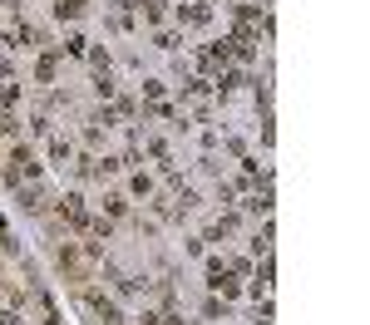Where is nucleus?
<instances>
[{"label": "nucleus", "mask_w": 370, "mask_h": 325, "mask_svg": "<svg viewBox=\"0 0 370 325\" xmlns=\"http://www.w3.org/2000/svg\"><path fill=\"white\" fill-rule=\"evenodd\" d=\"M55 65H60V49H49V54H40V69H35V74L49 84V79H55Z\"/></svg>", "instance_id": "4"}, {"label": "nucleus", "mask_w": 370, "mask_h": 325, "mask_svg": "<svg viewBox=\"0 0 370 325\" xmlns=\"http://www.w3.org/2000/svg\"><path fill=\"white\" fill-rule=\"evenodd\" d=\"M89 310H94L104 325H119V306H114V301H104V296H89Z\"/></svg>", "instance_id": "3"}, {"label": "nucleus", "mask_w": 370, "mask_h": 325, "mask_svg": "<svg viewBox=\"0 0 370 325\" xmlns=\"http://www.w3.org/2000/svg\"><path fill=\"white\" fill-rule=\"evenodd\" d=\"M55 15H60V20H79V15H84V0H60Z\"/></svg>", "instance_id": "5"}, {"label": "nucleus", "mask_w": 370, "mask_h": 325, "mask_svg": "<svg viewBox=\"0 0 370 325\" xmlns=\"http://www.w3.org/2000/svg\"><path fill=\"white\" fill-rule=\"evenodd\" d=\"M20 178H40V162H35V153L25 143L10 148V183H20Z\"/></svg>", "instance_id": "1"}, {"label": "nucleus", "mask_w": 370, "mask_h": 325, "mask_svg": "<svg viewBox=\"0 0 370 325\" xmlns=\"http://www.w3.org/2000/svg\"><path fill=\"white\" fill-rule=\"evenodd\" d=\"M20 207H25V212H35V207H40V192H35V188H30V192H20Z\"/></svg>", "instance_id": "7"}, {"label": "nucleus", "mask_w": 370, "mask_h": 325, "mask_svg": "<svg viewBox=\"0 0 370 325\" xmlns=\"http://www.w3.org/2000/svg\"><path fill=\"white\" fill-rule=\"evenodd\" d=\"M60 212H65V222H70V227H89V217H84V202H79V197H65Z\"/></svg>", "instance_id": "2"}, {"label": "nucleus", "mask_w": 370, "mask_h": 325, "mask_svg": "<svg viewBox=\"0 0 370 325\" xmlns=\"http://www.w3.org/2000/svg\"><path fill=\"white\" fill-rule=\"evenodd\" d=\"M49 158H55V162H70V143H49Z\"/></svg>", "instance_id": "6"}, {"label": "nucleus", "mask_w": 370, "mask_h": 325, "mask_svg": "<svg viewBox=\"0 0 370 325\" xmlns=\"http://www.w3.org/2000/svg\"><path fill=\"white\" fill-rule=\"evenodd\" d=\"M15 99H20V89H0V103L6 108H15Z\"/></svg>", "instance_id": "8"}]
</instances>
